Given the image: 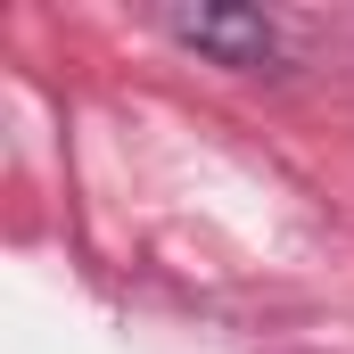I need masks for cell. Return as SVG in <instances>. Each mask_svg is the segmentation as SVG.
Wrapping results in <instances>:
<instances>
[{"label": "cell", "mask_w": 354, "mask_h": 354, "mask_svg": "<svg viewBox=\"0 0 354 354\" xmlns=\"http://www.w3.org/2000/svg\"><path fill=\"white\" fill-rule=\"evenodd\" d=\"M165 33L231 75H280V25L264 8H165Z\"/></svg>", "instance_id": "6da1fadb"}]
</instances>
